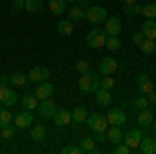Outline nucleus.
<instances>
[{
    "mask_svg": "<svg viewBox=\"0 0 156 154\" xmlns=\"http://www.w3.org/2000/svg\"><path fill=\"white\" fill-rule=\"evenodd\" d=\"M21 104H23V108H27V110H37V106H40V98H37L36 94H27L21 98Z\"/></svg>",
    "mask_w": 156,
    "mask_h": 154,
    "instance_id": "obj_24",
    "label": "nucleus"
},
{
    "mask_svg": "<svg viewBox=\"0 0 156 154\" xmlns=\"http://www.w3.org/2000/svg\"><path fill=\"white\" fill-rule=\"evenodd\" d=\"M77 71L79 73L90 71V63H87V60H79V63H77Z\"/></svg>",
    "mask_w": 156,
    "mask_h": 154,
    "instance_id": "obj_40",
    "label": "nucleus"
},
{
    "mask_svg": "<svg viewBox=\"0 0 156 154\" xmlns=\"http://www.w3.org/2000/svg\"><path fill=\"white\" fill-rule=\"evenodd\" d=\"M152 121H154L152 110H150V108H140V113H137V123H140V127H150Z\"/></svg>",
    "mask_w": 156,
    "mask_h": 154,
    "instance_id": "obj_19",
    "label": "nucleus"
},
{
    "mask_svg": "<svg viewBox=\"0 0 156 154\" xmlns=\"http://www.w3.org/2000/svg\"><path fill=\"white\" fill-rule=\"evenodd\" d=\"M142 138H144V131H142V129H129L127 133H123V142H125L127 146H129V148H131V152L140 148V142H142Z\"/></svg>",
    "mask_w": 156,
    "mask_h": 154,
    "instance_id": "obj_6",
    "label": "nucleus"
},
{
    "mask_svg": "<svg viewBox=\"0 0 156 154\" xmlns=\"http://www.w3.org/2000/svg\"><path fill=\"white\" fill-rule=\"evenodd\" d=\"M123 4H137V0H123Z\"/></svg>",
    "mask_w": 156,
    "mask_h": 154,
    "instance_id": "obj_47",
    "label": "nucleus"
},
{
    "mask_svg": "<svg viewBox=\"0 0 156 154\" xmlns=\"http://www.w3.org/2000/svg\"><path fill=\"white\" fill-rule=\"evenodd\" d=\"M129 152H131V148H129L125 142L115 144V154H129Z\"/></svg>",
    "mask_w": 156,
    "mask_h": 154,
    "instance_id": "obj_37",
    "label": "nucleus"
},
{
    "mask_svg": "<svg viewBox=\"0 0 156 154\" xmlns=\"http://www.w3.org/2000/svg\"><path fill=\"white\" fill-rule=\"evenodd\" d=\"M85 123H87V127H90L92 131H106L108 129L106 115H100V113H92V115H87Z\"/></svg>",
    "mask_w": 156,
    "mask_h": 154,
    "instance_id": "obj_4",
    "label": "nucleus"
},
{
    "mask_svg": "<svg viewBox=\"0 0 156 154\" xmlns=\"http://www.w3.org/2000/svg\"><path fill=\"white\" fill-rule=\"evenodd\" d=\"M100 73H102V75H112V73H117V59L104 56V59L100 60Z\"/></svg>",
    "mask_w": 156,
    "mask_h": 154,
    "instance_id": "obj_15",
    "label": "nucleus"
},
{
    "mask_svg": "<svg viewBox=\"0 0 156 154\" xmlns=\"http://www.w3.org/2000/svg\"><path fill=\"white\" fill-rule=\"evenodd\" d=\"M121 29H123V25H121V21L117 17H110V19L104 21V31H106V36H119Z\"/></svg>",
    "mask_w": 156,
    "mask_h": 154,
    "instance_id": "obj_14",
    "label": "nucleus"
},
{
    "mask_svg": "<svg viewBox=\"0 0 156 154\" xmlns=\"http://www.w3.org/2000/svg\"><path fill=\"white\" fill-rule=\"evenodd\" d=\"M37 113H40V117H44V119H52V115L56 113V104L52 102V98H46V100H40V106H37Z\"/></svg>",
    "mask_w": 156,
    "mask_h": 154,
    "instance_id": "obj_11",
    "label": "nucleus"
},
{
    "mask_svg": "<svg viewBox=\"0 0 156 154\" xmlns=\"http://www.w3.org/2000/svg\"><path fill=\"white\" fill-rule=\"evenodd\" d=\"M23 6H25V0H12V11L15 13L23 11Z\"/></svg>",
    "mask_w": 156,
    "mask_h": 154,
    "instance_id": "obj_41",
    "label": "nucleus"
},
{
    "mask_svg": "<svg viewBox=\"0 0 156 154\" xmlns=\"http://www.w3.org/2000/svg\"><path fill=\"white\" fill-rule=\"evenodd\" d=\"M75 4H79V6H87V0H75Z\"/></svg>",
    "mask_w": 156,
    "mask_h": 154,
    "instance_id": "obj_46",
    "label": "nucleus"
},
{
    "mask_svg": "<svg viewBox=\"0 0 156 154\" xmlns=\"http://www.w3.org/2000/svg\"><path fill=\"white\" fill-rule=\"evenodd\" d=\"M71 115H73V123H85V119H87V110H85V106H77Z\"/></svg>",
    "mask_w": 156,
    "mask_h": 154,
    "instance_id": "obj_30",
    "label": "nucleus"
},
{
    "mask_svg": "<svg viewBox=\"0 0 156 154\" xmlns=\"http://www.w3.org/2000/svg\"><path fill=\"white\" fill-rule=\"evenodd\" d=\"M125 13H127L129 17L140 15V13H142V6H137V4H127V6H125Z\"/></svg>",
    "mask_w": 156,
    "mask_h": 154,
    "instance_id": "obj_38",
    "label": "nucleus"
},
{
    "mask_svg": "<svg viewBox=\"0 0 156 154\" xmlns=\"http://www.w3.org/2000/svg\"><path fill=\"white\" fill-rule=\"evenodd\" d=\"M46 133H48V129L44 125H34L31 127V140L34 142H44L46 140Z\"/></svg>",
    "mask_w": 156,
    "mask_h": 154,
    "instance_id": "obj_27",
    "label": "nucleus"
},
{
    "mask_svg": "<svg viewBox=\"0 0 156 154\" xmlns=\"http://www.w3.org/2000/svg\"><path fill=\"white\" fill-rule=\"evenodd\" d=\"M100 85H98V88H102V90H112V88H115V85H117V81H115V79H112V77H110V75H102V77H100Z\"/></svg>",
    "mask_w": 156,
    "mask_h": 154,
    "instance_id": "obj_33",
    "label": "nucleus"
},
{
    "mask_svg": "<svg viewBox=\"0 0 156 154\" xmlns=\"http://www.w3.org/2000/svg\"><path fill=\"white\" fill-rule=\"evenodd\" d=\"M81 152H90V154H98L100 148L96 146V140L94 138H81V144H79Z\"/></svg>",
    "mask_w": 156,
    "mask_h": 154,
    "instance_id": "obj_22",
    "label": "nucleus"
},
{
    "mask_svg": "<svg viewBox=\"0 0 156 154\" xmlns=\"http://www.w3.org/2000/svg\"><path fill=\"white\" fill-rule=\"evenodd\" d=\"M23 9L27 13H31V15H37V13H42V9H44V0H25Z\"/></svg>",
    "mask_w": 156,
    "mask_h": 154,
    "instance_id": "obj_26",
    "label": "nucleus"
},
{
    "mask_svg": "<svg viewBox=\"0 0 156 154\" xmlns=\"http://www.w3.org/2000/svg\"><path fill=\"white\" fill-rule=\"evenodd\" d=\"M150 127H152V131H154V135H156V119L152 121V125H150Z\"/></svg>",
    "mask_w": 156,
    "mask_h": 154,
    "instance_id": "obj_48",
    "label": "nucleus"
},
{
    "mask_svg": "<svg viewBox=\"0 0 156 154\" xmlns=\"http://www.w3.org/2000/svg\"><path fill=\"white\" fill-rule=\"evenodd\" d=\"M62 154H81V148H79V146H71V144H67V146L62 148Z\"/></svg>",
    "mask_w": 156,
    "mask_h": 154,
    "instance_id": "obj_39",
    "label": "nucleus"
},
{
    "mask_svg": "<svg viewBox=\"0 0 156 154\" xmlns=\"http://www.w3.org/2000/svg\"><path fill=\"white\" fill-rule=\"evenodd\" d=\"M140 48H142V52H144V54H152V52L156 50V42H154V40L144 38V42L140 44Z\"/></svg>",
    "mask_w": 156,
    "mask_h": 154,
    "instance_id": "obj_34",
    "label": "nucleus"
},
{
    "mask_svg": "<svg viewBox=\"0 0 156 154\" xmlns=\"http://www.w3.org/2000/svg\"><path fill=\"white\" fill-rule=\"evenodd\" d=\"M4 85H9V77L2 75V77H0V88H4Z\"/></svg>",
    "mask_w": 156,
    "mask_h": 154,
    "instance_id": "obj_45",
    "label": "nucleus"
},
{
    "mask_svg": "<svg viewBox=\"0 0 156 154\" xmlns=\"http://www.w3.org/2000/svg\"><path fill=\"white\" fill-rule=\"evenodd\" d=\"M9 83L17 85V88H25V85L29 83V77H27V73H23V71H17V73H12L11 77H9Z\"/></svg>",
    "mask_w": 156,
    "mask_h": 154,
    "instance_id": "obj_23",
    "label": "nucleus"
},
{
    "mask_svg": "<svg viewBox=\"0 0 156 154\" xmlns=\"http://www.w3.org/2000/svg\"><path fill=\"white\" fill-rule=\"evenodd\" d=\"M106 142H112V144L123 142V131L119 129V125H108V129H106Z\"/></svg>",
    "mask_w": 156,
    "mask_h": 154,
    "instance_id": "obj_21",
    "label": "nucleus"
},
{
    "mask_svg": "<svg viewBox=\"0 0 156 154\" xmlns=\"http://www.w3.org/2000/svg\"><path fill=\"white\" fill-rule=\"evenodd\" d=\"M106 121L108 125H123L125 121H127V117H125V113L121 110V108H115V106H108V113H106Z\"/></svg>",
    "mask_w": 156,
    "mask_h": 154,
    "instance_id": "obj_10",
    "label": "nucleus"
},
{
    "mask_svg": "<svg viewBox=\"0 0 156 154\" xmlns=\"http://www.w3.org/2000/svg\"><path fill=\"white\" fill-rule=\"evenodd\" d=\"M96 142H106V131H96Z\"/></svg>",
    "mask_w": 156,
    "mask_h": 154,
    "instance_id": "obj_42",
    "label": "nucleus"
},
{
    "mask_svg": "<svg viewBox=\"0 0 156 154\" xmlns=\"http://www.w3.org/2000/svg\"><path fill=\"white\" fill-rule=\"evenodd\" d=\"M140 15H144L146 19H154L156 21V2H150V4L142 6V13Z\"/></svg>",
    "mask_w": 156,
    "mask_h": 154,
    "instance_id": "obj_32",
    "label": "nucleus"
},
{
    "mask_svg": "<svg viewBox=\"0 0 156 154\" xmlns=\"http://www.w3.org/2000/svg\"><path fill=\"white\" fill-rule=\"evenodd\" d=\"M12 123H15V127L17 129H27V127H31L34 125V115H31V110H21V113H17L15 117H12Z\"/></svg>",
    "mask_w": 156,
    "mask_h": 154,
    "instance_id": "obj_5",
    "label": "nucleus"
},
{
    "mask_svg": "<svg viewBox=\"0 0 156 154\" xmlns=\"http://www.w3.org/2000/svg\"><path fill=\"white\" fill-rule=\"evenodd\" d=\"M52 121H54L56 127H65V125L73 123V115H71V110H67V108H56V113L52 115Z\"/></svg>",
    "mask_w": 156,
    "mask_h": 154,
    "instance_id": "obj_8",
    "label": "nucleus"
},
{
    "mask_svg": "<svg viewBox=\"0 0 156 154\" xmlns=\"http://www.w3.org/2000/svg\"><path fill=\"white\" fill-rule=\"evenodd\" d=\"M106 31L104 29H100V27H94L87 36H85V42H87V46L90 48H102V46H106Z\"/></svg>",
    "mask_w": 156,
    "mask_h": 154,
    "instance_id": "obj_2",
    "label": "nucleus"
},
{
    "mask_svg": "<svg viewBox=\"0 0 156 154\" xmlns=\"http://www.w3.org/2000/svg\"><path fill=\"white\" fill-rule=\"evenodd\" d=\"M0 104L2 106H15L17 104V92L11 90L9 85H4V88H0Z\"/></svg>",
    "mask_w": 156,
    "mask_h": 154,
    "instance_id": "obj_9",
    "label": "nucleus"
},
{
    "mask_svg": "<svg viewBox=\"0 0 156 154\" xmlns=\"http://www.w3.org/2000/svg\"><path fill=\"white\" fill-rule=\"evenodd\" d=\"M106 48H108V50H112V52H115V50H119V48H121L119 36H108L106 38Z\"/></svg>",
    "mask_w": 156,
    "mask_h": 154,
    "instance_id": "obj_35",
    "label": "nucleus"
},
{
    "mask_svg": "<svg viewBox=\"0 0 156 154\" xmlns=\"http://www.w3.org/2000/svg\"><path fill=\"white\" fill-rule=\"evenodd\" d=\"M12 117H15V115H12V113H11V110H9L6 106L0 108V127H4V125H11V123H12Z\"/></svg>",
    "mask_w": 156,
    "mask_h": 154,
    "instance_id": "obj_31",
    "label": "nucleus"
},
{
    "mask_svg": "<svg viewBox=\"0 0 156 154\" xmlns=\"http://www.w3.org/2000/svg\"><path fill=\"white\" fill-rule=\"evenodd\" d=\"M96 102H98V106H110V104H112L110 90H102V88H98V90H96Z\"/></svg>",
    "mask_w": 156,
    "mask_h": 154,
    "instance_id": "obj_20",
    "label": "nucleus"
},
{
    "mask_svg": "<svg viewBox=\"0 0 156 154\" xmlns=\"http://www.w3.org/2000/svg\"><path fill=\"white\" fill-rule=\"evenodd\" d=\"M146 98H148V102H150V104H156V92H150Z\"/></svg>",
    "mask_w": 156,
    "mask_h": 154,
    "instance_id": "obj_44",
    "label": "nucleus"
},
{
    "mask_svg": "<svg viewBox=\"0 0 156 154\" xmlns=\"http://www.w3.org/2000/svg\"><path fill=\"white\" fill-rule=\"evenodd\" d=\"M142 36L148 40H156V21L154 19H146L142 23Z\"/></svg>",
    "mask_w": 156,
    "mask_h": 154,
    "instance_id": "obj_18",
    "label": "nucleus"
},
{
    "mask_svg": "<svg viewBox=\"0 0 156 154\" xmlns=\"http://www.w3.org/2000/svg\"><path fill=\"white\" fill-rule=\"evenodd\" d=\"M85 19L94 25H100L108 19V13H106L104 6H87L85 9Z\"/></svg>",
    "mask_w": 156,
    "mask_h": 154,
    "instance_id": "obj_3",
    "label": "nucleus"
},
{
    "mask_svg": "<svg viewBox=\"0 0 156 154\" xmlns=\"http://www.w3.org/2000/svg\"><path fill=\"white\" fill-rule=\"evenodd\" d=\"M137 150L144 152V154H156V140H154V138H150V135H144Z\"/></svg>",
    "mask_w": 156,
    "mask_h": 154,
    "instance_id": "obj_16",
    "label": "nucleus"
},
{
    "mask_svg": "<svg viewBox=\"0 0 156 154\" xmlns=\"http://www.w3.org/2000/svg\"><path fill=\"white\" fill-rule=\"evenodd\" d=\"M85 17V11L81 6H71L69 11H67V19H71L73 23H79V21H83Z\"/></svg>",
    "mask_w": 156,
    "mask_h": 154,
    "instance_id": "obj_25",
    "label": "nucleus"
},
{
    "mask_svg": "<svg viewBox=\"0 0 156 154\" xmlns=\"http://www.w3.org/2000/svg\"><path fill=\"white\" fill-rule=\"evenodd\" d=\"M48 6H50L52 15H62V13L67 11V0H50Z\"/></svg>",
    "mask_w": 156,
    "mask_h": 154,
    "instance_id": "obj_28",
    "label": "nucleus"
},
{
    "mask_svg": "<svg viewBox=\"0 0 156 154\" xmlns=\"http://www.w3.org/2000/svg\"><path fill=\"white\" fill-rule=\"evenodd\" d=\"M15 133H17V127H15V123L0 127V138H2V140H12V138H15Z\"/></svg>",
    "mask_w": 156,
    "mask_h": 154,
    "instance_id": "obj_29",
    "label": "nucleus"
},
{
    "mask_svg": "<svg viewBox=\"0 0 156 154\" xmlns=\"http://www.w3.org/2000/svg\"><path fill=\"white\" fill-rule=\"evenodd\" d=\"M52 92H54V88H52V83H50V81H40V83H37V88L34 90V94H36L40 100L52 98Z\"/></svg>",
    "mask_w": 156,
    "mask_h": 154,
    "instance_id": "obj_13",
    "label": "nucleus"
},
{
    "mask_svg": "<svg viewBox=\"0 0 156 154\" xmlns=\"http://www.w3.org/2000/svg\"><path fill=\"white\" fill-rule=\"evenodd\" d=\"M100 77H98L96 73H90V71H85L81 73V77H79V90L83 92V94H94L98 90V85H100Z\"/></svg>",
    "mask_w": 156,
    "mask_h": 154,
    "instance_id": "obj_1",
    "label": "nucleus"
},
{
    "mask_svg": "<svg viewBox=\"0 0 156 154\" xmlns=\"http://www.w3.org/2000/svg\"><path fill=\"white\" fill-rule=\"evenodd\" d=\"M29 81L31 83H40V81H48L50 79V69L48 67H34L31 71L27 73Z\"/></svg>",
    "mask_w": 156,
    "mask_h": 154,
    "instance_id": "obj_7",
    "label": "nucleus"
},
{
    "mask_svg": "<svg viewBox=\"0 0 156 154\" xmlns=\"http://www.w3.org/2000/svg\"><path fill=\"white\" fill-rule=\"evenodd\" d=\"M133 44H137V46H140V44H142V42H144V36H142V31H140V34H133Z\"/></svg>",
    "mask_w": 156,
    "mask_h": 154,
    "instance_id": "obj_43",
    "label": "nucleus"
},
{
    "mask_svg": "<svg viewBox=\"0 0 156 154\" xmlns=\"http://www.w3.org/2000/svg\"><path fill=\"white\" fill-rule=\"evenodd\" d=\"M135 83H137V90H140L144 96H148L150 92H154V83L150 81V77H148V75H144V73L135 77Z\"/></svg>",
    "mask_w": 156,
    "mask_h": 154,
    "instance_id": "obj_12",
    "label": "nucleus"
},
{
    "mask_svg": "<svg viewBox=\"0 0 156 154\" xmlns=\"http://www.w3.org/2000/svg\"><path fill=\"white\" fill-rule=\"evenodd\" d=\"M133 106L140 110V108H148V106H150V102H148V98L142 94V96H137V98H133Z\"/></svg>",
    "mask_w": 156,
    "mask_h": 154,
    "instance_id": "obj_36",
    "label": "nucleus"
},
{
    "mask_svg": "<svg viewBox=\"0 0 156 154\" xmlns=\"http://www.w3.org/2000/svg\"><path fill=\"white\" fill-rule=\"evenodd\" d=\"M154 42H156V40H154Z\"/></svg>",
    "mask_w": 156,
    "mask_h": 154,
    "instance_id": "obj_49",
    "label": "nucleus"
},
{
    "mask_svg": "<svg viewBox=\"0 0 156 154\" xmlns=\"http://www.w3.org/2000/svg\"><path fill=\"white\" fill-rule=\"evenodd\" d=\"M56 31H58L60 36H71L73 31H75V23H73L71 19H60L58 23H56Z\"/></svg>",
    "mask_w": 156,
    "mask_h": 154,
    "instance_id": "obj_17",
    "label": "nucleus"
}]
</instances>
